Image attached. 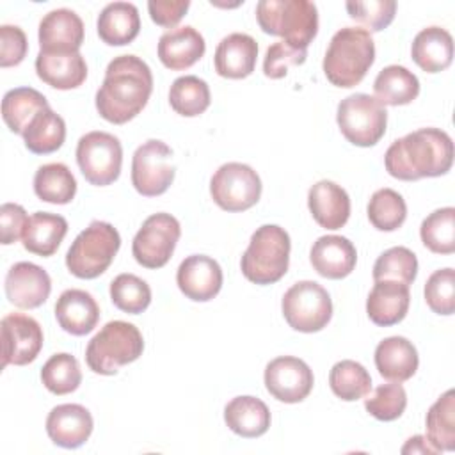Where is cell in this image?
Returning a JSON list of instances; mask_svg holds the SVG:
<instances>
[{"label": "cell", "instance_id": "cell-1", "mask_svg": "<svg viewBox=\"0 0 455 455\" xmlns=\"http://www.w3.org/2000/svg\"><path fill=\"white\" fill-rule=\"evenodd\" d=\"M151 91L153 75L140 57H114L108 62L103 84L96 92V110L112 124H124L140 114Z\"/></svg>", "mask_w": 455, "mask_h": 455}, {"label": "cell", "instance_id": "cell-2", "mask_svg": "<svg viewBox=\"0 0 455 455\" xmlns=\"http://www.w3.org/2000/svg\"><path fill=\"white\" fill-rule=\"evenodd\" d=\"M453 164L451 137L439 128H419L396 139L384 155L386 171L402 181L443 176Z\"/></svg>", "mask_w": 455, "mask_h": 455}, {"label": "cell", "instance_id": "cell-3", "mask_svg": "<svg viewBox=\"0 0 455 455\" xmlns=\"http://www.w3.org/2000/svg\"><path fill=\"white\" fill-rule=\"evenodd\" d=\"M373 60L371 34L361 27H343L332 36L322 68L332 85L348 89L366 76Z\"/></svg>", "mask_w": 455, "mask_h": 455}, {"label": "cell", "instance_id": "cell-4", "mask_svg": "<svg viewBox=\"0 0 455 455\" xmlns=\"http://www.w3.org/2000/svg\"><path fill=\"white\" fill-rule=\"evenodd\" d=\"M256 20L265 34L279 36L299 50H307L318 32V11L309 0H261Z\"/></svg>", "mask_w": 455, "mask_h": 455}, {"label": "cell", "instance_id": "cell-5", "mask_svg": "<svg viewBox=\"0 0 455 455\" xmlns=\"http://www.w3.org/2000/svg\"><path fill=\"white\" fill-rule=\"evenodd\" d=\"M290 235L277 224L259 226L245 249L240 268L245 279L254 284L277 283L290 265Z\"/></svg>", "mask_w": 455, "mask_h": 455}, {"label": "cell", "instance_id": "cell-6", "mask_svg": "<svg viewBox=\"0 0 455 455\" xmlns=\"http://www.w3.org/2000/svg\"><path fill=\"white\" fill-rule=\"evenodd\" d=\"M142 350L144 339L140 331L130 322L112 320L89 341L85 361L94 373L116 375L121 366L137 361Z\"/></svg>", "mask_w": 455, "mask_h": 455}, {"label": "cell", "instance_id": "cell-7", "mask_svg": "<svg viewBox=\"0 0 455 455\" xmlns=\"http://www.w3.org/2000/svg\"><path fill=\"white\" fill-rule=\"evenodd\" d=\"M119 247V231L108 222L92 220L73 240L66 254V267L78 279H94L110 267Z\"/></svg>", "mask_w": 455, "mask_h": 455}, {"label": "cell", "instance_id": "cell-8", "mask_svg": "<svg viewBox=\"0 0 455 455\" xmlns=\"http://www.w3.org/2000/svg\"><path fill=\"white\" fill-rule=\"evenodd\" d=\"M336 121L348 142L359 148H370L384 137L387 112L375 96L355 92L339 101Z\"/></svg>", "mask_w": 455, "mask_h": 455}, {"label": "cell", "instance_id": "cell-9", "mask_svg": "<svg viewBox=\"0 0 455 455\" xmlns=\"http://www.w3.org/2000/svg\"><path fill=\"white\" fill-rule=\"evenodd\" d=\"M283 316L299 332H318L332 316V300L327 290L315 281L291 284L281 300Z\"/></svg>", "mask_w": 455, "mask_h": 455}, {"label": "cell", "instance_id": "cell-10", "mask_svg": "<svg viewBox=\"0 0 455 455\" xmlns=\"http://www.w3.org/2000/svg\"><path fill=\"white\" fill-rule=\"evenodd\" d=\"M76 164L84 178L96 187L114 183L121 174L123 148L117 137L107 132H89L76 144Z\"/></svg>", "mask_w": 455, "mask_h": 455}, {"label": "cell", "instance_id": "cell-11", "mask_svg": "<svg viewBox=\"0 0 455 455\" xmlns=\"http://www.w3.org/2000/svg\"><path fill=\"white\" fill-rule=\"evenodd\" d=\"M210 194L215 204L222 210L245 212L259 201L261 180L251 165L228 162L212 176Z\"/></svg>", "mask_w": 455, "mask_h": 455}, {"label": "cell", "instance_id": "cell-12", "mask_svg": "<svg viewBox=\"0 0 455 455\" xmlns=\"http://www.w3.org/2000/svg\"><path fill=\"white\" fill-rule=\"evenodd\" d=\"M181 228L176 217L160 212L149 215L132 242L135 261L146 268H162L172 256Z\"/></svg>", "mask_w": 455, "mask_h": 455}, {"label": "cell", "instance_id": "cell-13", "mask_svg": "<svg viewBox=\"0 0 455 455\" xmlns=\"http://www.w3.org/2000/svg\"><path fill=\"white\" fill-rule=\"evenodd\" d=\"M172 180V149L165 142L149 139L135 149L132 158V185L140 196H162Z\"/></svg>", "mask_w": 455, "mask_h": 455}, {"label": "cell", "instance_id": "cell-14", "mask_svg": "<svg viewBox=\"0 0 455 455\" xmlns=\"http://www.w3.org/2000/svg\"><path fill=\"white\" fill-rule=\"evenodd\" d=\"M2 368L7 364L25 366L43 348V329L28 315L9 313L2 318Z\"/></svg>", "mask_w": 455, "mask_h": 455}, {"label": "cell", "instance_id": "cell-15", "mask_svg": "<svg viewBox=\"0 0 455 455\" xmlns=\"http://www.w3.org/2000/svg\"><path fill=\"white\" fill-rule=\"evenodd\" d=\"M265 387L279 402L299 403L313 389L315 377L311 368L299 357L281 355L265 368Z\"/></svg>", "mask_w": 455, "mask_h": 455}, {"label": "cell", "instance_id": "cell-16", "mask_svg": "<svg viewBox=\"0 0 455 455\" xmlns=\"http://www.w3.org/2000/svg\"><path fill=\"white\" fill-rule=\"evenodd\" d=\"M5 297L21 309H34L46 302L52 291V279L44 268L30 261L14 263L5 275Z\"/></svg>", "mask_w": 455, "mask_h": 455}, {"label": "cell", "instance_id": "cell-17", "mask_svg": "<svg viewBox=\"0 0 455 455\" xmlns=\"http://www.w3.org/2000/svg\"><path fill=\"white\" fill-rule=\"evenodd\" d=\"M180 291L196 302L212 300L222 288L220 265L204 254L187 256L176 272Z\"/></svg>", "mask_w": 455, "mask_h": 455}, {"label": "cell", "instance_id": "cell-18", "mask_svg": "<svg viewBox=\"0 0 455 455\" xmlns=\"http://www.w3.org/2000/svg\"><path fill=\"white\" fill-rule=\"evenodd\" d=\"M92 416L80 403H62L50 411L46 418V434L60 448H78L92 434Z\"/></svg>", "mask_w": 455, "mask_h": 455}, {"label": "cell", "instance_id": "cell-19", "mask_svg": "<svg viewBox=\"0 0 455 455\" xmlns=\"http://www.w3.org/2000/svg\"><path fill=\"white\" fill-rule=\"evenodd\" d=\"M41 52H78L84 43V21L66 7L53 9L39 21Z\"/></svg>", "mask_w": 455, "mask_h": 455}, {"label": "cell", "instance_id": "cell-20", "mask_svg": "<svg viewBox=\"0 0 455 455\" xmlns=\"http://www.w3.org/2000/svg\"><path fill=\"white\" fill-rule=\"evenodd\" d=\"M37 76L53 89L69 91L87 78V64L80 52H41L36 57Z\"/></svg>", "mask_w": 455, "mask_h": 455}, {"label": "cell", "instance_id": "cell-21", "mask_svg": "<svg viewBox=\"0 0 455 455\" xmlns=\"http://www.w3.org/2000/svg\"><path fill=\"white\" fill-rule=\"evenodd\" d=\"M309 259L316 274L322 277L343 279L354 270L357 251L348 238L339 235H325L313 243Z\"/></svg>", "mask_w": 455, "mask_h": 455}, {"label": "cell", "instance_id": "cell-22", "mask_svg": "<svg viewBox=\"0 0 455 455\" xmlns=\"http://www.w3.org/2000/svg\"><path fill=\"white\" fill-rule=\"evenodd\" d=\"M307 206L316 224L325 229H339L350 217L347 190L329 180H320L309 188Z\"/></svg>", "mask_w": 455, "mask_h": 455}, {"label": "cell", "instance_id": "cell-23", "mask_svg": "<svg viewBox=\"0 0 455 455\" xmlns=\"http://www.w3.org/2000/svg\"><path fill=\"white\" fill-rule=\"evenodd\" d=\"M411 293L409 286L398 281H375L368 299L366 313L368 318L380 327H389L402 322L409 311Z\"/></svg>", "mask_w": 455, "mask_h": 455}, {"label": "cell", "instance_id": "cell-24", "mask_svg": "<svg viewBox=\"0 0 455 455\" xmlns=\"http://www.w3.org/2000/svg\"><path fill=\"white\" fill-rule=\"evenodd\" d=\"M204 37L190 25L171 28L158 39V59L172 71L194 66L204 55Z\"/></svg>", "mask_w": 455, "mask_h": 455}, {"label": "cell", "instance_id": "cell-25", "mask_svg": "<svg viewBox=\"0 0 455 455\" xmlns=\"http://www.w3.org/2000/svg\"><path fill=\"white\" fill-rule=\"evenodd\" d=\"M55 318L62 331L73 336H84L98 325L100 306L89 291L71 288L57 299Z\"/></svg>", "mask_w": 455, "mask_h": 455}, {"label": "cell", "instance_id": "cell-26", "mask_svg": "<svg viewBox=\"0 0 455 455\" xmlns=\"http://www.w3.org/2000/svg\"><path fill=\"white\" fill-rule=\"evenodd\" d=\"M258 43L249 34L233 32L226 36L215 50V71L224 78L240 80L254 71Z\"/></svg>", "mask_w": 455, "mask_h": 455}, {"label": "cell", "instance_id": "cell-27", "mask_svg": "<svg viewBox=\"0 0 455 455\" xmlns=\"http://www.w3.org/2000/svg\"><path fill=\"white\" fill-rule=\"evenodd\" d=\"M419 364L416 347L403 336H389L375 348V366L391 382L409 380Z\"/></svg>", "mask_w": 455, "mask_h": 455}, {"label": "cell", "instance_id": "cell-28", "mask_svg": "<svg viewBox=\"0 0 455 455\" xmlns=\"http://www.w3.org/2000/svg\"><path fill=\"white\" fill-rule=\"evenodd\" d=\"M412 60L427 73H439L453 60V39L443 27H427L416 34L411 44Z\"/></svg>", "mask_w": 455, "mask_h": 455}, {"label": "cell", "instance_id": "cell-29", "mask_svg": "<svg viewBox=\"0 0 455 455\" xmlns=\"http://www.w3.org/2000/svg\"><path fill=\"white\" fill-rule=\"evenodd\" d=\"M98 36L110 46H123L132 43L140 30L139 11L130 2L107 4L96 21Z\"/></svg>", "mask_w": 455, "mask_h": 455}, {"label": "cell", "instance_id": "cell-30", "mask_svg": "<svg viewBox=\"0 0 455 455\" xmlns=\"http://www.w3.org/2000/svg\"><path fill=\"white\" fill-rule=\"evenodd\" d=\"M68 233V220L50 212H36L28 217L21 242L23 247L37 256H52Z\"/></svg>", "mask_w": 455, "mask_h": 455}, {"label": "cell", "instance_id": "cell-31", "mask_svg": "<svg viewBox=\"0 0 455 455\" xmlns=\"http://www.w3.org/2000/svg\"><path fill=\"white\" fill-rule=\"evenodd\" d=\"M224 421L242 437H259L270 427V411L256 396H235L224 407Z\"/></svg>", "mask_w": 455, "mask_h": 455}, {"label": "cell", "instance_id": "cell-32", "mask_svg": "<svg viewBox=\"0 0 455 455\" xmlns=\"http://www.w3.org/2000/svg\"><path fill=\"white\" fill-rule=\"evenodd\" d=\"M373 92L382 105H407L418 98L419 80L407 68L391 64L377 75L373 82Z\"/></svg>", "mask_w": 455, "mask_h": 455}, {"label": "cell", "instance_id": "cell-33", "mask_svg": "<svg viewBox=\"0 0 455 455\" xmlns=\"http://www.w3.org/2000/svg\"><path fill=\"white\" fill-rule=\"evenodd\" d=\"M46 107H50L48 100L39 91L32 87H16L4 94L2 117L12 133L23 135L30 121Z\"/></svg>", "mask_w": 455, "mask_h": 455}, {"label": "cell", "instance_id": "cell-34", "mask_svg": "<svg viewBox=\"0 0 455 455\" xmlns=\"http://www.w3.org/2000/svg\"><path fill=\"white\" fill-rule=\"evenodd\" d=\"M34 192L41 201L68 204L76 194V180L68 165L60 162L44 164L34 174Z\"/></svg>", "mask_w": 455, "mask_h": 455}, {"label": "cell", "instance_id": "cell-35", "mask_svg": "<svg viewBox=\"0 0 455 455\" xmlns=\"http://www.w3.org/2000/svg\"><path fill=\"white\" fill-rule=\"evenodd\" d=\"M25 148L36 155L57 151L66 139V123L50 107L43 108L21 135Z\"/></svg>", "mask_w": 455, "mask_h": 455}, {"label": "cell", "instance_id": "cell-36", "mask_svg": "<svg viewBox=\"0 0 455 455\" xmlns=\"http://www.w3.org/2000/svg\"><path fill=\"white\" fill-rule=\"evenodd\" d=\"M428 443L439 451L455 450V391L441 395L427 412Z\"/></svg>", "mask_w": 455, "mask_h": 455}, {"label": "cell", "instance_id": "cell-37", "mask_svg": "<svg viewBox=\"0 0 455 455\" xmlns=\"http://www.w3.org/2000/svg\"><path fill=\"white\" fill-rule=\"evenodd\" d=\"M210 101L208 84L196 75L176 78L169 89V103L172 110L183 117H196L203 114L210 107Z\"/></svg>", "mask_w": 455, "mask_h": 455}, {"label": "cell", "instance_id": "cell-38", "mask_svg": "<svg viewBox=\"0 0 455 455\" xmlns=\"http://www.w3.org/2000/svg\"><path fill=\"white\" fill-rule=\"evenodd\" d=\"M329 386L338 398L345 402H354L370 393L371 377L361 363L343 359L331 368Z\"/></svg>", "mask_w": 455, "mask_h": 455}, {"label": "cell", "instance_id": "cell-39", "mask_svg": "<svg viewBox=\"0 0 455 455\" xmlns=\"http://www.w3.org/2000/svg\"><path fill=\"white\" fill-rule=\"evenodd\" d=\"M423 245L435 254H451L455 251V208L446 206L432 212L419 228Z\"/></svg>", "mask_w": 455, "mask_h": 455}, {"label": "cell", "instance_id": "cell-40", "mask_svg": "<svg viewBox=\"0 0 455 455\" xmlns=\"http://www.w3.org/2000/svg\"><path fill=\"white\" fill-rule=\"evenodd\" d=\"M41 380L53 395L73 393L82 382V370L76 357L66 352L53 354L41 368Z\"/></svg>", "mask_w": 455, "mask_h": 455}, {"label": "cell", "instance_id": "cell-41", "mask_svg": "<svg viewBox=\"0 0 455 455\" xmlns=\"http://www.w3.org/2000/svg\"><path fill=\"white\" fill-rule=\"evenodd\" d=\"M407 217V204L403 197L393 188H379L368 203V219L379 231L398 229Z\"/></svg>", "mask_w": 455, "mask_h": 455}, {"label": "cell", "instance_id": "cell-42", "mask_svg": "<svg viewBox=\"0 0 455 455\" xmlns=\"http://www.w3.org/2000/svg\"><path fill=\"white\" fill-rule=\"evenodd\" d=\"M110 299L117 309L139 315L146 311L151 302V288L135 274H119L110 283Z\"/></svg>", "mask_w": 455, "mask_h": 455}, {"label": "cell", "instance_id": "cell-43", "mask_svg": "<svg viewBox=\"0 0 455 455\" xmlns=\"http://www.w3.org/2000/svg\"><path fill=\"white\" fill-rule=\"evenodd\" d=\"M418 275V259L416 254L407 247H391L384 251L373 265V279L382 281H398L411 284Z\"/></svg>", "mask_w": 455, "mask_h": 455}, {"label": "cell", "instance_id": "cell-44", "mask_svg": "<svg viewBox=\"0 0 455 455\" xmlns=\"http://www.w3.org/2000/svg\"><path fill=\"white\" fill-rule=\"evenodd\" d=\"M407 407V393L400 382L379 386L370 398L364 400V409L380 421L398 419Z\"/></svg>", "mask_w": 455, "mask_h": 455}, {"label": "cell", "instance_id": "cell-45", "mask_svg": "<svg viewBox=\"0 0 455 455\" xmlns=\"http://www.w3.org/2000/svg\"><path fill=\"white\" fill-rule=\"evenodd\" d=\"M345 7L352 20L370 28L371 32L384 30L395 20L396 12L395 0H350L345 4Z\"/></svg>", "mask_w": 455, "mask_h": 455}, {"label": "cell", "instance_id": "cell-46", "mask_svg": "<svg viewBox=\"0 0 455 455\" xmlns=\"http://www.w3.org/2000/svg\"><path fill=\"white\" fill-rule=\"evenodd\" d=\"M427 306L437 315H453L455 311V270H435L425 284Z\"/></svg>", "mask_w": 455, "mask_h": 455}, {"label": "cell", "instance_id": "cell-47", "mask_svg": "<svg viewBox=\"0 0 455 455\" xmlns=\"http://www.w3.org/2000/svg\"><path fill=\"white\" fill-rule=\"evenodd\" d=\"M306 57H307V50H299L290 46L284 41H277L267 48L265 60H263V73L272 80L283 78L286 76L291 66L304 64Z\"/></svg>", "mask_w": 455, "mask_h": 455}, {"label": "cell", "instance_id": "cell-48", "mask_svg": "<svg viewBox=\"0 0 455 455\" xmlns=\"http://www.w3.org/2000/svg\"><path fill=\"white\" fill-rule=\"evenodd\" d=\"M28 50L25 32L16 25L0 27V66L11 68L18 66Z\"/></svg>", "mask_w": 455, "mask_h": 455}, {"label": "cell", "instance_id": "cell-49", "mask_svg": "<svg viewBox=\"0 0 455 455\" xmlns=\"http://www.w3.org/2000/svg\"><path fill=\"white\" fill-rule=\"evenodd\" d=\"M28 222L27 212L16 203H4L0 206V240L4 245L14 243L23 236Z\"/></svg>", "mask_w": 455, "mask_h": 455}, {"label": "cell", "instance_id": "cell-50", "mask_svg": "<svg viewBox=\"0 0 455 455\" xmlns=\"http://www.w3.org/2000/svg\"><path fill=\"white\" fill-rule=\"evenodd\" d=\"M190 2L188 0H149L148 11L151 20L160 27L172 28L180 23V20L188 11Z\"/></svg>", "mask_w": 455, "mask_h": 455}, {"label": "cell", "instance_id": "cell-51", "mask_svg": "<svg viewBox=\"0 0 455 455\" xmlns=\"http://www.w3.org/2000/svg\"><path fill=\"white\" fill-rule=\"evenodd\" d=\"M402 453H427V455H435L437 450L428 443V439L425 435H414L411 439H407V443L402 446Z\"/></svg>", "mask_w": 455, "mask_h": 455}]
</instances>
